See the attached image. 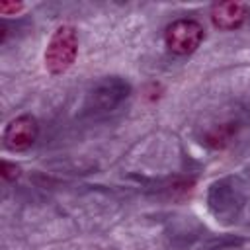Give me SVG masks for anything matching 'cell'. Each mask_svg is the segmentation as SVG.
I'll return each instance as SVG.
<instances>
[{
    "label": "cell",
    "instance_id": "6da1fadb",
    "mask_svg": "<svg viewBox=\"0 0 250 250\" xmlns=\"http://www.w3.org/2000/svg\"><path fill=\"white\" fill-rule=\"evenodd\" d=\"M78 57V33L76 27L70 23H62L57 25L47 41L45 53H43V61H45V68L53 74L59 76L62 72H66L74 61Z\"/></svg>",
    "mask_w": 250,
    "mask_h": 250
},
{
    "label": "cell",
    "instance_id": "7a4b0ae2",
    "mask_svg": "<svg viewBox=\"0 0 250 250\" xmlns=\"http://www.w3.org/2000/svg\"><path fill=\"white\" fill-rule=\"evenodd\" d=\"M203 37H205L203 25L191 18L176 20L164 31L166 47L178 57H188V55L195 53L199 49V45L203 43Z\"/></svg>",
    "mask_w": 250,
    "mask_h": 250
},
{
    "label": "cell",
    "instance_id": "3957f363",
    "mask_svg": "<svg viewBox=\"0 0 250 250\" xmlns=\"http://www.w3.org/2000/svg\"><path fill=\"white\" fill-rule=\"evenodd\" d=\"M37 133H39L37 119L33 115L23 113V115H18L12 121H8V125L4 127V133H2V143L8 150L21 152V150H27L35 143Z\"/></svg>",
    "mask_w": 250,
    "mask_h": 250
},
{
    "label": "cell",
    "instance_id": "277c9868",
    "mask_svg": "<svg viewBox=\"0 0 250 250\" xmlns=\"http://www.w3.org/2000/svg\"><path fill=\"white\" fill-rule=\"evenodd\" d=\"M248 20V6L244 2H219L211 8V21L217 29L232 31Z\"/></svg>",
    "mask_w": 250,
    "mask_h": 250
},
{
    "label": "cell",
    "instance_id": "5b68a950",
    "mask_svg": "<svg viewBox=\"0 0 250 250\" xmlns=\"http://www.w3.org/2000/svg\"><path fill=\"white\" fill-rule=\"evenodd\" d=\"M0 172H2V178L8 180V182H14L18 176H20V166L8 162V160H2L0 164Z\"/></svg>",
    "mask_w": 250,
    "mask_h": 250
},
{
    "label": "cell",
    "instance_id": "8992f818",
    "mask_svg": "<svg viewBox=\"0 0 250 250\" xmlns=\"http://www.w3.org/2000/svg\"><path fill=\"white\" fill-rule=\"evenodd\" d=\"M25 6L21 2H2L0 4V14L2 16H12V14H20Z\"/></svg>",
    "mask_w": 250,
    "mask_h": 250
}]
</instances>
